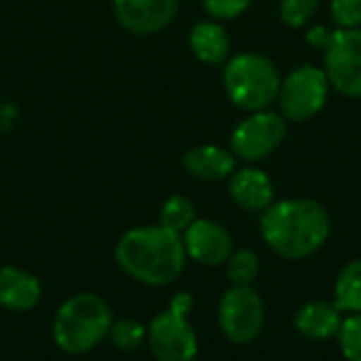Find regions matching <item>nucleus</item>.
Segmentation results:
<instances>
[{
    "instance_id": "obj_1",
    "label": "nucleus",
    "mask_w": 361,
    "mask_h": 361,
    "mask_svg": "<svg viewBox=\"0 0 361 361\" xmlns=\"http://www.w3.org/2000/svg\"><path fill=\"white\" fill-rule=\"evenodd\" d=\"M186 258L182 237L161 224L131 228L114 247L116 264L131 279L150 288L173 283L182 275Z\"/></svg>"
},
{
    "instance_id": "obj_2",
    "label": "nucleus",
    "mask_w": 361,
    "mask_h": 361,
    "mask_svg": "<svg viewBox=\"0 0 361 361\" xmlns=\"http://www.w3.org/2000/svg\"><path fill=\"white\" fill-rule=\"evenodd\" d=\"M260 231L277 256L302 260L328 241L330 216L313 199H286L264 209Z\"/></svg>"
},
{
    "instance_id": "obj_3",
    "label": "nucleus",
    "mask_w": 361,
    "mask_h": 361,
    "mask_svg": "<svg viewBox=\"0 0 361 361\" xmlns=\"http://www.w3.org/2000/svg\"><path fill=\"white\" fill-rule=\"evenodd\" d=\"M114 317L108 302L95 294H76L61 302L53 319V341L70 355L93 351L108 338Z\"/></svg>"
},
{
    "instance_id": "obj_4",
    "label": "nucleus",
    "mask_w": 361,
    "mask_h": 361,
    "mask_svg": "<svg viewBox=\"0 0 361 361\" xmlns=\"http://www.w3.org/2000/svg\"><path fill=\"white\" fill-rule=\"evenodd\" d=\"M224 89L237 108L267 110L279 95L281 74L269 57L241 53L224 66Z\"/></svg>"
},
{
    "instance_id": "obj_5",
    "label": "nucleus",
    "mask_w": 361,
    "mask_h": 361,
    "mask_svg": "<svg viewBox=\"0 0 361 361\" xmlns=\"http://www.w3.org/2000/svg\"><path fill=\"white\" fill-rule=\"evenodd\" d=\"M192 298L186 292L176 294L169 309L159 313L150 326L146 343L157 361H195L199 353L197 334L188 322Z\"/></svg>"
},
{
    "instance_id": "obj_6",
    "label": "nucleus",
    "mask_w": 361,
    "mask_h": 361,
    "mask_svg": "<svg viewBox=\"0 0 361 361\" xmlns=\"http://www.w3.org/2000/svg\"><path fill=\"white\" fill-rule=\"evenodd\" d=\"M328 76L315 66H300L292 70L279 89V108L281 116L294 123H305L322 112L328 99Z\"/></svg>"
},
{
    "instance_id": "obj_7",
    "label": "nucleus",
    "mask_w": 361,
    "mask_h": 361,
    "mask_svg": "<svg viewBox=\"0 0 361 361\" xmlns=\"http://www.w3.org/2000/svg\"><path fill=\"white\" fill-rule=\"evenodd\" d=\"M222 334L235 345L254 343L264 328V302L252 286H233L218 307Z\"/></svg>"
},
{
    "instance_id": "obj_8",
    "label": "nucleus",
    "mask_w": 361,
    "mask_h": 361,
    "mask_svg": "<svg viewBox=\"0 0 361 361\" xmlns=\"http://www.w3.org/2000/svg\"><path fill=\"white\" fill-rule=\"evenodd\" d=\"M324 72L328 82L347 97H361V30L341 27L332 32L324 49Z\"/></svg>"
},
{
    "instance_id": "obj_9",
    "label": "nucleus",
    "mask_w": 361,
    "mask_h": 361,
    "mask_svg": "<svg viewBox=\"0 0 361 361\" xmlns=\"http://www.w3.org/2000/svg\"><path fill=\"white\" fill-rule=\"evenodd\" d=\"M288 125L279 112L258 110L243 118L231 137L233 152L243 161H262L267 159L286 137Z\"/></svg>"
},
{
    "instance_id": "obj_10",
    "label": "nucleus",
    "mask_w": 361,
    "mask_h": 361,
    "mask_svg": "<svg viewBox=\"0 0 361 361\" xmlns=\"http://www.w3.org/2000/svg\"><path fill=\"white\" fill-rule=\"evenodd\" d=\"M186 256L205 267H218L233 254L231 233L214 220H195L182 235Z\"/></svg>"
},
{
    "instance_id": "obj_11",
    "label": "nucleus",
    "mask_w": 361,
    "mask_h": 361,
    "mask_svg": "<svg viewBox=\"0 0 361 361\" xmlns=\"http://www.w3.org/2000/svg\"><path fill=\"white\" fill-rule=\"evenodd\" d=\"M118 23L133 34H157L178 15V0H114Z\"/></svg>"
},
{
    "instance_id": "obj_12",
    "label": "nucleus",
    "mask_w": 361,
    "mask_h": 361,
    "mask_svg": "<svg viewBox=\"0 0 361 361\" xmlns=\"http://www.w3.org/2000/svg\"><path fill=\"white\" fill-rule=\"evenodd\" d=\"M42 298V286L36 275L17 267H0V307L8 311H30Z\"/></svg>"
},
{
    "instance_id": "obj_13",
    "label": "nucleus",
    "mask_w": 361,
    "mask_h": 361,
    "mask_svg": "<svg viewBox=\"0 0 361 361\" xmlns=\"http://www.w3.org/2000/svg\"><path fill=\"white\" fill-rule=\"evenodd\" d=\"M228 192L233 201L247 212H264L267 207L273 205V197H275L271 178L256 167L233 171Z\"/></svg>"
},
{
    "instance_id": "obj_14",
    "label": "nucleus",
    "mask_w": 361,
    "mask_h": 361,
    "mask_svg": "<svg viewBox=\"0 0 361 361\" xmlns=\"http://www.w3.org/2000/svg\"><path fill=\"white\" fill-rule=\"evenodd\" d=\"M182 163L190 176H195L199 180H209V182L224 180V178L233 176V171H235V157L228 150H224L220 146H212V144L190 148L184 154Z\"/></svg>"
},
{
    "instance_id": "obj_15",
    "label": "nucleus",
    "mask_w": 361,
    "mask_h": 361,
    "mask_svg": "<svg viewBox=\"0 0 361 361\" xmlns=\"http://www.w3.org/2000/svg\"><path fill=\"white\" fill-rule=\"evenodd\" d=\"M296 330L309 341H328L338 334L343 317L341 311L324 300H313L300 307L294 317Z\"/></svg>"
},
{
    "instance_id": "obj_16",
    "label": "nucleus",
    "mask_w": 361,
    "mask_h": 361,
    "mask_svg": "<svg viewBox=\"0 0 361 361\" xmlns=\"http://www.w3.org/2000/svg\"><path fill=\"white\" fill-rule=\"evenodd\" d=\"M190 49L203 61L220 66L226 61L231 51V40L226 30L216 21H199L190 30Z\"/></svg>"
},
{
    "instance_id": "obj_17",
    "label": "nucleus",
    "mask_w": 361,
    "mask_h": 361,
    "mask_svg": "<svg viewBox=\"0 0 361 361\" xmlns=\"http://www.w3.org/2000/svg\"><path fill=\"white\" fill-rule=\"evenodd\" d=\"M334 307L341 313H361V260L349 262L334 286Z\"/></svg>"
},
{
    "instance_id": "obj_18",
    "label": "nucleus",
    "mask_w": 361,
    "mask_h": 361,
    "mask_svg": "<svg viewBox=\"0 0 361 361\" xmlns=\"http://www.w3.org/2000/svg\"><path fill=\"white\" fill-rule=\"evenodd\" d=\"M195 220H197V212L188 197L173 195L161 207V226H165L167 231H171L180 237L188 231V226Z\"/></svg>"
},
{
    "instance_id": "obj_19",
    "label": "nucleus",
    "mask_w": 361,
    "mask_h": 361,
    "mask_svg": "<svg viewBox=\"0 0 361 361\" xmlns=\"http://www.w3.org/2000/svg\"><path fill=\"white\" fill-rule=\"evenodd\" d=\"M146 336H148V328H144L140 322L129 319V317L112 322L110 332H108L110 343L118 351H135V349H140L146 343Z\"/></svg>"
},
{
    "instance_id": "obj_20",
    "label": "nucleus",
    "mask_w": 361,
    "mask_h": 361,
    "mask_svg": "<svg viewBox=\"0 0 361 361\" xmlns=\"http://www.w3.org/2000/svg\"><path fill=\"white\" fill-rule=\"evenodd\" d=\"M226 262H228L226 273L233 286H252L254 279L258 277L260 264H258V256L252 250L233 252Z\"/></svg>"
},
{
    "instance_id": "obj_21",
    "label": "nucleus",
    "mask_w": 361,
    "mask_h": 361,
    "mask_svg": "<svg viewBox=\"0 0 361 361\" xmlns=\"http://www.w3.org/2000/svg\"><path fill=\"white\" fill-rule=\"evenodd\" d=\"M336 336L347 361H361V313H353L351 317L343 319Z\"/></svg>"
},
{
    "instance_id": "obj_22",
    "label": "nucleus",
    "mask_w": 361,
    "mask_h": 361,
    "mask_svg": "<svg viewBox=\"0 0 361 361\" xmlns=\"http://www.w3.org/2000/svg\"><path fill=\"white\" fill-rule=\"evenodd\" d=\"M319 0H281L279 15L286 25L290 27H302L311 21L313 13L317 11Z\"/></svg>"
},
{
    "instance_id": "obj_23",
    "label": "nucleus",
    "mask_w": 361,
    "mask_h": 361,
    "mask_svg": "<svg viewBox=\"0 0 361 361\" xmlns=\"http://www.w3.org/2000/svg\"><path fill=\"white\" fill-rule=\"evenodd\" d=\"M330 11L341 27L349 30L361 25V0H332Z\"/></svg>"
},
{
    "instance_id": "obj_24",
    "label": "nucleus",
    "mask_w": 361,
    "mask_h": 361,
    "mask_svg": "<svg viewBox=\"0 0 361 361\" xmlns=\"http://www.w3.org/2000/svg\"><path fill=\"white\" fill-rule=\"evenodd\" d=\"M252 0H203V8L216 19H233L247 11Z\"/></svg>"
},
{
    "instance_id": "obj_25",
    "label": "nucleus",
    "mask_w": 361,
    "mask_h": 361,
    "mask_svg": "<svg viewBox=\"0 0 361 361\" xmlns=\"http://www.w3.org/2000/svg\"><path fill=\"white\" fill-rule=\"evenodd\" d=\"M330 38H332V32L324 25H315L307 32V42L313 47H319V49H326Z\"/></svg>"
}]
</instances>
